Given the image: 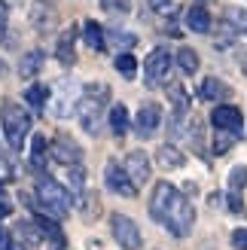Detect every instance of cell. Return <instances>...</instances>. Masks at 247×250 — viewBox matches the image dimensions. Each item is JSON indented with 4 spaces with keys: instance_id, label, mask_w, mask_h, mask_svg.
<instances>
[{
    "instance_id": "9a60e30c",
    "label": "cell",
    "mask_w": 247,
    "mask_h": 250,
    "mask_svg": "<svg viewBox=\"0 0 247 250\" xmlns=\"http://www.w3.org/2000/svg\"><path fill=\"white\" fill-rule=\"evenodd\" d=\"M156 162L162 168H168V171H177V168H183V153L177 146H171V144H165V146H159V153H156Z\"/></svg>"
},
{
    "instance_id": "ffe728a7",
    "label": "cell",
    "mask_w": 247,
    "mask_h": 250,
    "mask_svg": "<svg viewBox=\"0 0 247 250\" xmlns=\"http://www.w3.org/2000/svg\"><path fill=\"white\" fill-rule=\"evenodd\" d=\"M24 101H28L34 110H43L49 104V89H46V85H40V83H34L31 89H24Z\"/></svg>"
},
{
    "instance_id": "603a6c76",
    "label": "cell",
    "mask_w": 247,
    "mask_h": 250,
    "mask_svg": "<svg viewBox=\"0 0 247 250\" xmlns=\"http://www.w3.org/2000/svg\"><path fill=\"white\" fill-rule=\"evenodd\" d=\"M31 165L34 168H43L46 165V137L43 134H34L31 137Z\"/></svg>"
},
{
    "instance_id": "d6a6232c",
    "label": "cell",
    "mask_w": 247,
    "mask_h": 250,
    "mask_svg": "<svg viewBox=\"0 0 247 250\" xmlns=\"http://www.w3.org/2000/svg\"><path fill=\"white\" fill-rule=\"evenodd\" d=\"M9 214H12V202L6 198V192L0 189V220H3V217H9Z\"/></svg>"
},
{
    "instance_id": "7402d4cb",
    "label": "cell",
    "mask_w": 247,
    "mask_h": 250,
    "mask_svg": "<svg viewBox=\"0 0 247 250\" xmlns=\"http://www.w3.org/2000/svg\"><path fill=\"white\" fill-rule=\"evenodd\" d=\"M177 64H180V70L189 77V73L199 70V52H195V49H189V46H183L180 52H177Z\"/></svg>"
},
{
    "instance_id": "f546056e",
    "label": "cell",
    "mask_w": 247,
    "mask_h": 250,
    "mask_svg": "<svg viewBox=\"0 0 247 250\" xmlns=\"http://www.w3.org/2000/svg\"><path fill=\"white\" fill-rule=\"evenodd\" d=\"M6 31H9V6L6 0H0V43H6Z\"/></svg>"
},
{
    "instance_id": "2e32d148",
    "label": "cell",
    "mask_w": 247,
    "mask_h": 250,
    "mask_svg": "<svg viewBox=\"0 0 247 250\" xmlns=\"http://www.w3.org/2000/svg\"><path fill=\"white\" fill-rule=\"evenodd\" d=\"M40 67H43V52H40V49H31V52L21 58V64H19V77L31 80V77L40 73Z\"/></svg>"
},
{
    "instance_id": "484cf974",
    "label": "cell",
    "mask_w": 247,
    "mask_h": 250,
    "mask_svg": "<svg viewBox=\"0 0 247 250\" xmlns=\"http://www.w3.org/2000/svg\"><path fill=\"white\" fill-rule=\"evenodd\" d=\"M226 21L235 28V34H247V9H238V6H232L226 12Z\"/></svg>"
},
{
    "instance_id": "277c9868",
    "label": "cell",
    "mask_w": 247,
    "mask_h": 250,
    "mask_svg": "<svg viewBox=\"0 0 247 250\" xmlns=\"http://www.w3.org/2000/svg\"><path fill=\"white\" fill-rule=\"evenodd\" d=\"M34 192H37V202H40V208L46 210L49 217L61 220V217L70 214V192H67L58 180L40 177V180H37V186H34Z\"/></svg>"
},
{
    "instance_id": "1f68e13d",
    "label": "cell",
    "mask_w": 247,
    "mask_h": 250,
    "mask_svg": "<svg viewBox=\"0 0 247 250\" xmlns=\"http://www.w3.org/2000/svg\"><path fill=\"white\" fill-rule=\"evenodd\" d=\"M229 210H232V214H241V210H244V202H241L238 192H229Z\"/></svg>"
},
{
    "instance_id": "7a4b0ae2",
    "label": "cell",
    "mask_w": 247,
    "mask_h": 250,
    "mask_svg": "<svg viewBox=\"0 0 247 250\" xmlns=\"http://www.w3.org/2000/svg\"><path fill=\"white\" fill-rule=\"evenodd\" d=\"M107 101H110V89H107L104 83H89L82 89V98H80V104H77L82 131H89V134L101 131V119H104Z\"/></svg>"
},
{
    "instance_id": "30bf717a",
    "label": "cell",
    "mask_w": 247,
    "mask_h": 250,
    "mask_svg": "<svg viewBox=\"0 0 247 250\" xmlns=\"http://www.w3.org/2000/svg\"><path fill=\"white\" fill-rule=\"evenodd\" d=\"M52 156H55V162H61L64 168H73V165H80V162H82V149L73 144L67 134H58L55 141H52Z\"/></svg>"
},
{
    "instance_id": "6da1fadb",
    "label": "cell",
    "mask_w": 247,
    "mask_h": 250,
    "mask_svg": "<svg viewBox=\"0 0 247 250\" xmlns=\"http://www.w3.org/2000/svg\"><path fill=\"white\" fill-rule=\"evenodd\" d=\"M150 217L174 235V238H186L195 226V210L186 202V195L177 192L171 183H156L153 198H150Z\"/></svg>"
},
{
    "instance_id": "8fae6325",
    "label": "cell",
    "mask_w": 247,
    "mask_h": 250,
    "mask_svg": "<svg viewBox=\"0 0 247 250\" xmlns=\"http://www.w3.org/2000/svg\"><path fill=\"white\" fill-rule=\"evenodd\" d=\"M150 156L146 153H141V149H131L128 153V159H125V174L131 177V183L134 186H144L146 180H150Z\"/></svg>"
},
{
    "instance_id": "836d02e7",
    "label": "cell",
    "mask_w": 247,
    "mask_h": 250,
    "mask_svg": "<svg viewBox=\"0 0 247 250\" xmlns=\"http://www.w3.org/2000/svg\"><path fill=\"white\" fill-rule=\"evenodd\" d=\"M12 244H16V238L6 229H0V250H12Z\"/></svg>"
},
{
    "instance_id": "8992f818",
    "label": "cell",
    "mask_w": 247,
    "mask_h": 250,
    "mask_svg": "<svg viewBox=\"0 0 247 250\" xmlns=\"http://www.w3.org/2000/svg\"><path fill=\"white\" fill-rule=\"evenodd\" d=\"M110 232H113V238L122 250H138L144 244V235L138 229V223L125 214H113L110 217Z\"/></svg>"
},
{
    "instance_id": "d590c367",
    "label": "cell",
    "mask_w": 247,
    "mask_h": 250,
    "mask_svg": "<svg viewBox=\"0 0 247 250\" xmlns=\"http://www.w3.org/2000/svg\"><path fill=\"white\" fill-rule=\"evenodd\" d=\"M12 250H28V247H21V244H19V241H16V244H12Z\"/></svg>"
},
{
    "instance_id": "e575fe53",
    "label": "cell",
    "mask_w": 247,
    "mask_h": 250,
    "mask_svg": "<svg viewBox=\"0 0 247 250\" xmlns=\"http://www.w3.org/2000/svg\"><path fill=\"white\" fill-rule=\"evenodd\" d=\"M150 6L156 12H171V0H150Z\"/></svg>"
},
{
    "instance_id": "ba28073f",
    "label": "cell",
    "mask_w": 247,
    "mask_h": 250,
    "mask_svg": "<svg viewBox=\"0 0 247 250\" xmlns=\"http://www.w3.org/2000/svg\"><path fill=\"white\" fill-rule=\"evenodd\" d=\"M168 70H171V55L165 52V49H153L150 55H146L144 61V80L150 89H156V85H162L165 77H168Z\"/></svg>"
},
{
    "instance_id": "52a82bcc",
    "label": "cell",
    "mask_w": 247,
    "mask_h": 250,
    "mask_svg": "<svg viewBox=\"0 0 247 250\" xmlns=\"http://www.w3.org/2000/svg\"><path fill=\"white\" fill-rule=\"evenodd\" d=\"M104 183H107L110 192H116L122 198H134V195H138V186L131 183V177L125 174V168H122L119 162H113V159L104 165Z\"/></svg>"
},
{
    "instance_id": "d6986e66",
    "label": "cell",
    "mask_w": 247,
    "mask_h": 250,
    "mask_svg": "<svg viewBox=\"0 0 247 250\" xmlns=\"http://www.w3.org/2000/svg\"><path fill=\"white\" fill-rule=\"evenodd\" d=\"M226 85L220 83V80H214V77H207L205 83H202V89H199V95H202V101H220V98H226Z\"/></svg>"
},
{
    "instance_id": "f1b7e54d",
    "label": "cell",
    "mask_w": 247,
    "mask_h": 250,
    "mask_svg": "<svg viewBox=\"0 0 247 250\" xmlns=\"http://www.w3.org/2000/svg\"><path fill=\"white\" fill-rule=\"evenodd\" d=\"M110 40H113V46H119V49H131L134 43H138V37L125 34V31H113V34H110Z\"/></svg>"
},
{
    "instance_id": "9c48e42d",
    "label": "cell",
    "mask_w": 247,
    "mask_h": 250,
    "mask_svg": "<svg viewBox=\"0 0 247 250\" xmlns=\"http://www.w3.org/2000/svg\"><path fill=\"white\" fill-rule=\"evenodd\" d=\"M211 125L217 131H223V134H241V125H244V116H241V110L238 107H229V104H220L214 113H211Z\"/></svg>"
},
{
    "instance_id": "4316f807",
    "label": "cell",
    "mask_w": 247,
    "mask_h": 250,
    "mask_svg": "<svg viewBox=\"0 0 247 250\" xmlns=\"http://www.w3.org/2000/svg\"><path fill=\"white\" fill-rule=\"evenodd\" d=\"M101 9L110 12V16H128L131 3H128V0H101Z\"/></svg>"
},
{
    "instance_id": "d4e9b609",
    "label": "cell",
    "mask_w": 247,
    "mask_h": 250,
    "mask_svg": "<svg viewBox=\"0 0 247 250\" xmlns=\"http://www.w3.org/2000/svg\"><path fill=\"white\" fill-rule=\"evenodd\" d=\"M244 186H247V165H235L229 171V192H244Z\"/></svg>"
},
{
    "instance_id": "4dcf8cb0",
    "label": "cell",
    "mask_w": 247,
    "mask_h": 250,
    "mask_svg": "<svg viewBox=\"0 0 247 250\" xmlns=\"http://www.w3.org/2000/svg\"><path fill=\"white\" fill-rule=\"evenodd\" d=\"M232 247H235V250H247V229H235V232H232Z\"/></svg>"
},
{
    "instance_id": "ac0fdd59",
    "label": "cell",
    "mask_w": 247,
    "mask_h": 250,
    "mask_svg": "<svg viewBox=\"0 0 247 250\" xmlns=\"http://www.w3.org/2000/svg\"><path fill=\"white\" fill-rule=\"evenodd\" d=\"M82 37H85V43H89V49H95V52H101V49L107 46L104 43V31H101L98 21H85L82 24Z\"/></svg>"
},
{
    "instance_id": "cb8c5ba5",
    "label": "cell",
    "mask_w": 247,
    "mask_h": 250,
    "mask_svg": "<svg viewBox=\"0 0 247 250\" xmlns=\"http://www.w3.org/2000/svg\"><path fill=\"white\" fill-rule=\"evenodd\" d=\"M168 95H171V101H174V113H183L186 116V110H189V95H186V89H183L180 83H174L168 89Z\"/></svg>"
},
{
    "instance_id": "44dd1931",
    "label": "cell",
    "mask_w": 247,
    "mask_h": 250,
    "mask_svg": "<svg viewBox=\"0 0 247 250\" xmlns=\"http://www.w3.org/2000/svg\"><path fill=\"white\" fill-rule=\"evenodd\" d=\"M64 180H67L64 189H70L73 195H80V192H82V186H85V171H82V165L64 168Z\"/></svg>"
},
{
    "instance_id": "3957f363",
    "label": "cell",
    "mask_w": 247,
    "mask_h": 250,
    "mask_svg": "<svg viewBox=\"0 0 247 250\" xmlns=\"http://www.w3.org/2000/svg\"><path fill=\"white\" fill-rule=\"evenodd\" d=\"M0 125H3V137L12 153H21L24 141L31 131V113L24 107H19L16 101H3L0 104Z\"/></svg>"
},
{
    "instance_id": "83f0119b",
    "label": "cell",
    "mask_w": 247,
    "mask_h": 250,
    "mask_svg": "<svg viewBox=\"0 0 247 250\" xmlns=\"http://www.w3.org/2000/svg\"><path fill=\"white\" fill-rule=\"evenodd\" d=\"M116 70L122 73V77H134V73H138V61H134V55L122 52V55L116 58Z\"/></svg>"
},
{
    "instance_id": "7c38bea8",
    "label": "cell",
    "mask_w": 247,
    "mask_h": 250,
    "mask_svg": "<svg viewBox=\"0 0 247 250\" xmlns=\"http://www.w3.org/2000/svg\"><path fill=\"white\" fill-rule=\"evenodd\" d=\"M159 122H162V113H159V107L156 104H144L138 110V116H134V131H138V137H153L156 128H159Z\"/></svg>"
},
{
    "instance_id": "5b68a950",
    "label": "cell",
    "mask_w": 247,
    "mask_h": 250,
    "mask_svg": "<svg viewBox=\"0 0 247 250\" xmlns=\"http://www.w3.org/2000/svg\"><path fill=\"white\" fill-rule=\"evenodd\" d=\"M80 98H82V89H80L77 80H70V77L58 80L55 89H49V107H52V116H55V119L73 116V113H77Z\"/></svg>"
},
{
    "instance_id": "5bb4252c",
    "label": "cell",
    "mask_w": 247,
    "mask_h": 250,
    "mask_svg": "<svg viewBox=\"0 0 247 250\" xmlns=\"http://www.w3.org/2000/svg\"><path fill=\"white\" fill-rule=\"evenodd\" d=\"M183 19H186V28L195 31V34H207V31H211V16H207V9H202V6H189Z\"/></svg>"
},
{
    "instance_id": "4fadbf2b",
    "label": "cell",
    "mask_w": 247,
    "mask_h": 250,
    "mask_svg": "<svg viewBox=\"0 0 247 250\" xmlns=\"http://www.w3.org/2000/svg\"><path fill=\"white\" fill-rule=\"evenodd\" d=\"M73 40H77V28H67L58 37V46H55V58L61 61V64H67V67L77 61V55H73Z\"/></svg>"
},
{
    "instance_id": "e0dca14e",
    "label": "cell",
    "mask_w": 247,
    "mask_h": 250,
    "mask_svg": "<svg viewBox=\"0 0 247 250\" xmlns=\"http://www.w3.org/2000/svg\"><path fill=\"white\" fill-rule=\"evenodd\" d=\"M107 122H110V131H113L116 137L125 134L128 131V110H125V104H113V107H110Z\"/></svg>"
}]
</instances>
